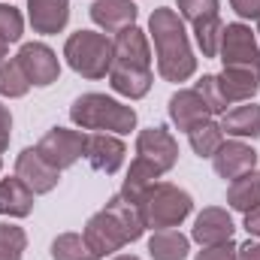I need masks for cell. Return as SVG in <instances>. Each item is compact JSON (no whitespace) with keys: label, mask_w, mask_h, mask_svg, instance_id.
<instances>
[{"label":"cell","mask_w":260,"mask_h":260,"mask_svg":"<svg viewBox=\"0 0 260 260\" xmlns=\"http://www.w3.org/2000/svg\"><path fill=\"white\" fill-rule=\"evenodd\" d=\"M136 15H139V9L133 0H94V6H91V21L106 34H118L124 27H133Z\"/></svg>","instance_id":"e0dca14e"},{"label":"cell","mask_w":260,"mask_h":260,"mask_svg":"<svg viewBox=\"0 0 260 260\" xmlns=\"http://www.w3.org/2000/svg\"><path fill=\"white\" fill-rule=\"evenodd\" d=\"M188 142H191V148H194L197 157H212L218 148H221V142H224V130L218 121H203V124H197L194 130H188Z\"/></svg>","instance_id":"603a6c76"},{"label":"cell","mask_w":260,"mask_h":260,"mask_svg":"<svg viewBox=\"0 0 260 260\" xmlns=\"http://www.w3.org/2000/svg\"><path fill=\"white\" fill-rule=\"evenodd\" d=\"M70 118L73 124L82 130H94V133H130L136 127V109L115 100V97H106V94H82L73 100L70 106Z\"/></svg>","instance_id":"277c9868"},{"label":"cell","mask_w":260,"mask_h":260,"mask_svg":"<svg viewBox=\"0 0 260 260\" xmlns=\"http://www.w3.org/2000/svg\"><path fill=\"white\" fill-rule=\"evenodd\" d=\"M218 85H221V94L227 103H251V97L260 91V73L224 67L218 73Z\"/></svg>","instance_id":"ac0fdd59"},{"label":"cell","mask_w":260,"mask_h":260,"mask_svg":"<svg viewBox=\"0 0 260 260\" xmlns=\"http://www.w3.org/2000/svg\"><path fill=\"white\" fill-rule=\"evenodd\" d=\"M15 176H18L34 194H49V191H55V188H58V179H61V173H58L52 164L43 160V154L37 151V145H34V148H24V151L15 157Z\"/></svg>","instance_id":"4fadbf2b"},{"label":"cell","mask_w":260,"mask_h":260,"mask_svg":"<svg viewBox=\"0 0 260 260\" xmlns=\"http://www.w3.org/2000/svg\"><path fill=\"white\" fill-rule=\"evenodd\" d=\"M179 15L191 24L200 18L218 15V0H179Z\"/></svg>","instance_id":"f546056e"},{"label":"cell","mask_w":260,"mask_h":260,"mask_svg":"<svg viewBox=\"0 0 260 260\" xmlns=\"http://www.w3.org/2000/svg\"><path fill=\"white\" fill-rule=\"evenodd\" d=\"M227 203L236 212H251L254 206H260V170L242 173L239 179H233L227 188Z\"/></svg>","instance_id":"7402d4cb"},{"label":"cell","mask_w":260,"mask_h":260,"mask_svg":"<svg viewBox=\"0 0 260 260\" xmlns=\"http://www.w3.org/2000/svg\"><path fill=\"white\" fill-rule=\"evenodd\" d=\"M194 91L206 100V106H209V112L212 115H224L227 112V100H224V94H221V85H218V76H203L200 82L194 85Z\"/></svg>","instance_id":"83f0119b"},{"label":"cell","mask_w":260,"mask_h":260,"mask_svg":"<svg viewBox=\"0 0 260 260\" xmlns=\"http://www.w3.org/2000/svg\"><path fill=\"white\" fill-rule=\"evenodd\" d=\"M233 218L227 209L221 206H206L200 215L194 218V227H191V239L200 245H221V242H230L233 239Z\"/></svg>","instance_id":"5bb4252c"},{"label":"cell","mask_w":260,"mask_h":260,"mask_svg":"<svg viewBox=\"0 0 260 260\" xmlns=\"http://www.w3.org/2000/svg\"><path fill=\"white\" fill-rule=\"evenodd\" d=\"M142 233H145V224H142L139 206L130 203L127 197L115 194L106 203V209H100L88 218L82 236L91 245V251L103 260L106 254L121 251L127 242H136Z\"/></svg>","instance_id":"3957f363"},{"label":"cell","mask_w":260,"mask_h":260,"mask_svg":"<svg viewBox=\"0 0 260 260\" xmlns=\"http://www.w3.org/2000/svg\"><path fill=\"white\" fill-rule=\"evenodd\" d=\"M0 167H3V160H0Z\"/></svg>","instance_id":"f35d334b"},{"label":"cell","mask_w":260,"mask_h":260,"mask_svg":"<svg viewBox=\"0 0 260 260\" xmlns=\"http://www.w3.org/2000/svg\"><path fill=\"white\" fill-rule=\"evenodd\" d=\"M124 157H127V145L121 142V136H115V133H88L85 160H88L97 173L115 176V173L124 167Z\"/></svg>","instance_id":"8fae6325"},{"label":"cell","mask_w":260,"mask_h":260,"mask_svg":"<svg viewBox=\"0 0 260 260\" xmlns=\"http://www.w3.org/2000/svg\"><path fill=\"white\" fill-rule=\"evenodd\" d=\"M151 46L145 30H139L136 24L124 27L115 34L112 40V67H109V85L115 94L139 100L151 91Z\"/></svg>","instance_id":"7a4b0ae2"},{"label":"cell","mask_w":260,"mask_h":260,"mask_svg":"<svg viewBox=\"0 0 260 260\" xmlns=\"http://www.w3.org/2000/svg\"><path fill=\"white\" fill-rule=\"evenodd\" d=\"M148 37L154 43L157 73L164 82H188L197 73V58L185 30V18L176 9L157 6L148 18Z\"/></svg>","instance_id":"6da1fadb"},{"label":"cell","mask_w":260,"mask_h":260,"mask_svg":"<svg viewBox=\"0 0 260 260\" xmlns=\"http://www.w3.org/2000/svg\"><path fill=\"white\" fill-rule=\"evenodd\" d=\"M112 260H142V257H136V254H118V257H112Z\"/></svg>","instance_id":"8d00e7d4"},{"label":"cell","mask_w":260,"mask_h":260,"mask_svg":"<svg viewBox=\"0 0 260 260\" xmlns=\"http://www.w3.org/2000/svg\"><path fill=\"white\" fill-rule=\"evenodd\" d=\"M136 206H139L145 230H173L194 212L191 194L182 191L179 185H170V182H154L139 197Z\"/></svg>","instance_id":"5b68a950"},{"label":"cell","mask_w":260,"mask_h":260,"mask_svg":"<svg viewBox=\"0 0 260 260\" xmlns=\"http://www.w3.org/2000/svg\"><path fill=\"white\" fill-rule=\"evenodd\" d=\"M6 55H9V43H3V40H0V64L6 61Z\"/></svg>","instance_id":"d590c367"},{"label":"cell","mask_w":260,"mask_h":260,"mask_svg":"<svg viewBox=\"0 0 260 260\" xmlns=\"http://www.w3.org/2000/svg\"><path fill=\"white\" fill-rule=\"evenodd\" d=\"M218 55H221L224 67H236V70L260 73V43H257V37L251 34V27L242 24V21L224 24Z\"/></svg>","instance_id":"ba28073f"},{"label":"cell","mask_w":260,"mask_h":260,"mask_svg":"<svg viewBox=\"0 0 260 260\" xmlns=\"http://www.w3.org/2000/svg\"><path fill=\"white\" fill-rule=\"evenodd\" d=\"M9 136H12V115H9V106L0 103V154L9 148Z\"/></svg>","instance_id":"d6a6232c"},{"label":"cell","mask_w":260,"mask_h":260,"mask_svg":"<svg viewBox=\"0 0 260 260\" xmlns=\"http://www.w3.org/2000/svg\"><path fill=\"white\" fill-rule=\"evenodd\" d=\"M212 167L221 179H239L242 173H251L257 170V151L242 142V139H224L221 148L212 154Z\"/></svg>","instance_id":"7c38bea8"},{"label":"cell","mask_w":260,"mask_h":260,"mask_svg":"<svg viewBox=\"0 0 260 260\" xmlns=\"http://www.w3.org/2000/svg\"><path fill=\"white\" fill-rule=\"evenodd\" d=\"M64 58L82 79H106L112 67V40L97 30H76L67 37Z\"/></svg>","instance_id":"8992f818"},{"label":"cell","mask_w":260,"mask_h":260,"mask_svg":"<svg viewBox=\"0 0 260 260\" xmlns=\"http://www.w3.org/2000/svg\"><path fill=\"white\" fill-rule=\"evenodd\" d=\"M221 130L233 139H257L260 136V106L257 103H242L233 106L221 115Z\"/></svg>","instance_id":"d6986e66"},{"label":"cell","mask_w":260,"mask_h":260,"mask_svg":"<svg viewBox=\"0 0 260 260\" xmlns=\"http://www.w3.org/2000/svg\"><path fill=\"white\" fill-rule=\"evenodd\" d=\"M24 34V18L15 6L0 3V40L3 43H18Z\"/></svg>","instance_id":"f1b7e54d"},{"label":"cell","mask_w":260,"mask_h":260,"mask_svg":"<svg viewBox=\"0 0 260 260\" xmlns=\"http://www.w3.org/2000/svg\"><path fill=\"white\" fill-rule=\"evenodd\" d=\"M245 230H248V236H257L260 239V206H254L251 212H245Z\"/></svg>","instance_id":"e575fe53"},{"label":"cell","mask_w":260,"mask_h":260,"mask_svg":"<svg viewBox=\"0 0 260 260\" xmlns=\"http://www.w3.org/2000/svg\"><path fill=\"white\" fill-rule=\"evenodd\" d=\"M257 34H260V18H257Z\"/></svg>","instance_id":"74e56055"},{"label":"cell","mask_w":260,"mask_h":260,"mask_svg":"<svg viewBox=\"0 0 260 260\" xmlns=\"http://www.w3.org/2000/svg\"><path fill=\"white\" fill-rule=\"evenodd\" d=\"M15 61L24 70L27 82L37 85V88H49V85H55L58 76H61V61H58V55H55L46 43H24V46L18 49Z\"/></svg>","instance_id":"30bf717a"},{"label":"cell","mask_w":260,"mask_h":260,"mask_svg":"<svg viewBox=\"0 0 260 260\" xmlns=\"http://www.w3.org/2000/svg\"><path fill=\"white\" fill-rule=\"evenodd\" d=\"M148 254L151 260H185L191 254V239L185 233L173 230H151L148 239Z\"/></svg>","instance_id":"44dd1931"},{"label":"cell","mask_w":260,"mask_h":260,"mask_svg":"<svg viewBox=\"0 0 260 260\" xmlns=\"http://www.w3.org/2000/svg\"><path fill=\"white\" fill-rule=\"evenodd\" d=\"M52 260H100L82 233H61L52 242Z\"/></svg>","instance_id":"d4e9b609"},{"label":"cell","mask_w":260,"mask_h":260,"mask_svg":"<svg viewBox=\"0 0 260 260\" xmlns=\"http://www.w3.org/2000/svg\"><path fill=\"white\" fill-rule=\"evenodd\" d=\"M27 248V233L15 224L0 221V260H21Z\"/></svg>","instance_id":"4316f807"},{"label":"cell","mask_w":260,"mask_h":260,"mask_svg":"<svg viewBox=\"0 0 260 260\" xmlns=\"http://www.w3.org/2000/svg\"><path fill=\"white\" fill-rule=\"evenodd\" d=\"M230 6L239 18H260V0H230Z\"/></svg>","instance_id":"1f68e13d"},{"label":"cell","mask_w":260,"mask_h":260,"mask_svg":"<svg viewBox=\"0 0 260 260\" xmlns=\"http://www.w3.org/2000/svg\"><path fill=\"white\" fill-rule=\"evenodd\" d=\"M209 118H212V112H209L206 100L197 94L194 88H182V91H176L170 97V121L182 130V133L194 130L197 124H203Z\"/></svg>","instance_id":"9a60e30c"},{"label":"cell","mask_w":260,"mask_h":260,"mask_svg":"<svg viewBox=\"0 0 260 260\" xmlns=\"http://www.w3.org/2000/svg\"><path fill=\"white\" fill-rule=\"evenodd\" d=\"M136 164L151 170L154 176H164L179 160V142L167 127H145L136 136Z\"/></svg>","instance_id":"52a82bcc"},{"label":"cell","mask_w":260,"mask_h":260,"mask_svg":"<svg viewBox=\"0 0 260 260\" xmlns=\"http://www.w3.org/2000/svg\"><path fill=\"white\" fill-rule=\"evenodd\" d=\"M85 142H88V133H79L70 127H52L37 142V151L43 154L46 164H52L61 173V170H70L79 157H85Z\"/></svg>","instance_id":"9c48e42d"},{"label":"cell","mask_w":260,"mask_h":260,"mask_svg":"<svg viewBox=\"0 0 260 260\" xmlns=\"http://www.w3.org/2000/svg\"><path fill=\"white\" fill-rule=\"evenodd\" d=\"M34 191L18 179V176H9V179H0V215H9V218H27L34 212Z\"/></svg>","instance_id":"ffe728a7"},{"label":"cell","mask_w":260,"mask_h":260,"mask_svg":"<svg viewBox=\"0 0 260 260\" xmlns=\"http://www.w3.org/2000/svg\"><path fill=\"white\" fill-rule=\"evenodd\" d=\"M27 21L34 34H61L70 21V0H27Z\"/></svg>","instance_id":"2e32d148"},{"label":"cell","mask_w":260,"mask_h":260,"mask_svg":"<svg viewBox=\"0 0 260 260\" xmlns=\"http://www.w3.org/2000/svg\"><path fill=\"white\" fill-rule=\"evenodd\" d=\"M236 242H221V245H203V251H197L194 260H236Z\"/></svg>","instance_id":"4dcf8cb0"},{"label":"cell","mask_w":260,"mask_h":260,"mask_svg":"<svg viewBox=\"0 0 260 260\" xmlns=\"http://www.w3.org/2000/svg\"><path fill=\"white\" fill-rule=\"evenodd\" d=\"M30 91V82L24 76V70L18 67V61H3L0 64V97H9V100H18Z\"/></svg>","instance_id":"484cf974"},{"label":"cell","mask_w":260,"mask_h":260,"mask_svg":"<svg viewBox=\"0 0 260 260\" xmlns=\"http://www.w3.org/2000/svg\"><path fill=\"white\" fill-rule=\"evenodd\" d=\"M236 260H260V242H242L236 248Z\"/></svg>","instance_id":"836d02e7"},{"label":"cell","mask_w":260,"mask_h":260,"mask_svg":"<svg viewBox=\"0 0 260 260\" xmlns=\"http://www.w3.org/2000/svg\"><path fill=\"white\" fill-rule=\"evenodd\" d=\"M221 34H224L221 15H209V18L194 21V40H197V46H200V52H203V58H218Z\"/></svg>","instance_id":"cb8c5ba5"}]
</instances>
